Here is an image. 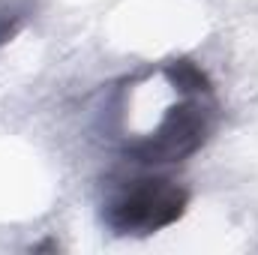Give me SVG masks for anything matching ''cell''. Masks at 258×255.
Masks as SVG:
<instances>
[{
    "mask_svg": "<svg viewBox=\"0 0 258 255\" xmlns=\"http://www.w3.org/2000/svg\"><path fill=\"white\" fill-rule=\"evenodd\" d=\"M189 204V192L168 177L129 174L111 183L102 201V222L114 234L147 237L174 225Z\"/></svg>",
    "mask_w": 258,
    "mask_h": 255,
    "instance_id": "6da1fadb",
    "label": "cell"
},
{
    "mask_svg": "<svg viewBox=\"0 0 258 255\" xmlns=\"http://www.w3.org/2000/svg\"><path fill=\"white\" fill-rule=\"evenodd\" d=\"M216 126L213 93H183L180 102L168 105L156 126L126 141L120 150L135 165H171L201 150Z\"/></svg>",
    "mask_w": 258,
    "mask_h": 255,
    "instance_id": "7a4b0ae2",
    "label": "cell"
},
{
    "mask_svg": "<svg viewBox=\"0 0 258 255\" xmlns=\"http://www.w3.org/2000/svg\"><path fill=\"white\" fill-rule=\"evenodd\" d=\"M162 75H165L174 87H180V90H186V93H213L210 75H207L198 63L186 60V57H174V60L162 63Z\"/></svg>",
    "mask_w": 258,
    "mask_h": 255,
    "instance_id": "3957f363",
    "label": "cell"
},
{
    "mask_svg": "<svg viewBox=\"0 0 258 255\" xmlns=\"http://www.w3.org/2000/svg\"><path fill=\"white\" fill-rule=\"evenodd\" d=\"M27 21V6L15 0H0V45L12 42Z\"/></svg>",
    "mask_w": 258,
    "mask_h": 255,
    "instance_id": "277c9868",
    "label": "cell"
}]
</instances>
